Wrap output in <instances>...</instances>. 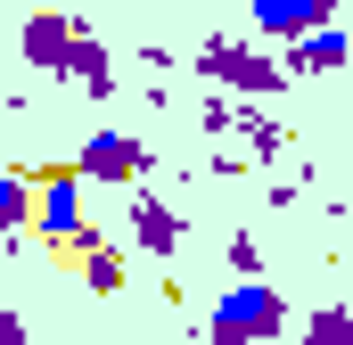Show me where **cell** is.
Instances as JSON below:
<instances>
[{
  "label": "cell",
  "instance_id": "cell-19",
  "mask_svg": "<svg viewBox=\"0 0 353 345\" xmlns=\"http://www.w3.org/2000/svg\"><path fill=\"white\" fill-rule=\"evenodd\" d=\"M329 8H353V0H329Z\"/></svg>",
  "mask_w": 353,
  "mask_h": 345
},
{
  "label": "cell",
  "instance_id": "cell-6",
  "mask_svg": "<svg viewBox=\"0 0 353 345\" xmlns=\"http://www.w3.org/2000/svg\"><path fill=\"white\" fill-rule=\"evenodd\" d=\"M181 239H189V222H181V214L157 197V189H148V181H140V189H123V247H132V255L173 263Z\"/></svg>",
  "mask_w": 353,
  "mask_h": 345
},
{
  "label": "cell",
  "instance_id": "cell-15",
  "mask_svg": "<svg viewBox=\"0 0 353 345\" xmlns=\"http://www.w3.org/2000/svg\"><path fill=\"white\" fill-rule=\"evenodd\" d=\"M304 189H312V181H304V172H279V181H271V189H263V206H296V197H304Z\"/></svg>",
  "mask_w": 353,
  "mask_h": 345
},
{
  "label": "cell",
  "instance_id": "cell-11",
  "mask_svg": "<svg viewBox=\"0 0 353 345\" xmlns=\"http://www.w3.org/2000/svg\"><path fill=\"white\" fill-rule=\"evenodd\" d=\"M296 337H304V345H353V313H345V304H312Z\"/></svg>",
  "mask_w": 353,
  "mask_h": 345
},
{
  "label": "cell",
  "instance_id": "cell-14",
  "mask_svg": "<svg viewBox=\"0 0 353 345\" xmlns=\"http://www.w3.org/2000/svg\"><path fill=\"white\" fill-rule=\"evenodd\" d=\"M230 271H239V279H263V247H255V230H230Z\"/></svg>",
  "mask_w": 353,
  "mask_h": 345
},
{
  "label": "cell",
  "instance_id": "cell-13",
  "mask_svg": "<svg viewBox=\"0 0 353 345\" xmlns=\"http://www.w3.org/2000/svg\"><path fill=\"white\" fill-rule=\"evenodd\" d=\"M239 115H247V107H239L230 90H205V99H197V124H205L214 140H230V132H239Z\"/></svg>",
  "mask_w": 353,
  "mask_h": 345
},
{
  "label": "cell",
  "instance_id": "cell-17",
  "mask_svg": "<svg viewBox=\"0 0 353 345\" xmlns=\"http://www.w3.org/2000/svg\"><path fill=\"white\" fill-rule=\"evenodd\" d=\"M337 230H345V247H353V206H337Z\"/></svg>",
  "mask_w": 353,
  "mask_h": 345
},
{
  "label": "cell",
  "instance_id": "cell-8",
  "mask_svg": "<svg viewBox=\"0 0 353 345\" xmlns=\"http://www.w3.org/2000/svg\"><path fill=\"white\" fill-rule=\"evenodd\" d=\"M353 58V41H345V25H321V33H304V41H288V83H312V75H337Z\"/></svg>",
  "mask_w": 353,
  "mask_h": 345
},
{
  "label": "cell",
  "instance_id": "cell-7",
  "mask_svg": "<svg viewBox=\"0 0 353 345\" xmlns=\"http://www.w3.org/2000/svg\"><path fill=\"white\" fill-rule=\"evenodd\" d=\"M247 17H255V33H263V41H304V33L337 25V8H329V0H247Z\"/></svg>",
  "mask_w": 353,
  "mask_h": 345
},
{
  "label": "cell",
  "instance_id": "cell-1",
  "mask_svg": "<svg viewBox=\"0 0 353 345\" xmlns=\"http://www.w3.org/2000/svg\"><path fill=\"white\" fill-rule=\"evenodd\" d=\"M25 66H41V75H58V83H83L90 99H115V66H107V41H90L83 17H58V8H41V17H25Z\"/></svg>",
  "mask_w": 353,
  "mask_h": 345
},
{
  "label": "cell",
  "instance_id": "cell-2",
  "mask_svg": "<svg viewBox=\"0 0 353 345\" xmlns=\"http://www.w3.org/2000/svg\"><path fill=\"white\" fill-rule=\"evenodd\" d=\"M288 337V296L271 279H239L222 304H205V345H271Z\"/></svg>",
  "mask_w": 353,
  "mask_h": 345
},
{
  "label": "cell",
  "instance_id": "cell-10",
  "mask_svg": "<svg viewBox=\"0 0 353 345\" xmlns=\"http://www.w3.org/2000/svg\"><path fill=\"white\" fill-rule=\"evenodd\" d=\"M74 263H83L90 296H123V288H132V247H123V239H107V247H90V255H74Z\"/></svg>",
  "mask_w": 353,
  "mask_h": 345
},
{
  "label": "cell",
  "instance_id": "cell-12",
  "mask_svg": "<svg viewBox=\"0 0 353 345\" xmlns=\"http://www.w3.org/2000/svg\"><path fill=\"white\" fill-rule=\"evenodd\" d=\"M25 222H33V181L25 172H0V239L25 230Z\"/></svg>",
  "mask_w": 353,
  "mask_h": 345
},
{
  "label": "cell",
  "instance_id": "cell-16",
  "mask_svg": "<svg viewBox=\"0 0 353 345\" xmlns=\"http://www.w3.org/2000/svg\"><path fill=\"white\" fill-rule=\"evenodd\" d=\"M0 345H33V329H25V313H17V304H0Z\"/></svg>",
  "mask_w": 353,
  "mask_h": 345
},
{
  "label": "cell",
  "instance_id": "cell-5",
  "mask_svg": "<svg viewBox=\"0 0 353 345\" xmlns=\"http://www.w3.org/2000/svg\"><path fill=\"white\" fill-rule=\"evenodd\" d=\"M66 165L83 172V181H107V189H140V181L157 172V148H148L140 132L107 124V132H90V140L74 148V157H66Z\"/></svg>",
  "mask_w": 353,
  "mask_h": 345
},
{
  "label": "cell",
  "instance_id": "cell-18",
  "mask_svg": "<svg viewBox=\"0 0 353 345\" xmlns=\"http://www.w3.org/2000/svg\"><path fill=\"white\" fill-rule=\"evenodd\" d=\"M107 345H148V337H107Z\"/></svg>",
  "mask_w": 353,
  "mask_h": 345
},
{
  "label": "cell",
  "instance_id": "cell-4",
  "mask_svg": "<svg viewBox=\"0 0 353 345\" xmlns=\"http://www.w3.org/2000/svg\"><path fill=\"white\" fill-rule=\"evenodd\" d=\"M17 172L33 181V230L50 239V255H66L83 230V172L74 165H17Z\"/></svg>",
  "mask_w": 353,
  "mask_h": 345
},
{
  "label": "cell",
  "instance_id": "cell-9",
  "mask_svg": "<svg viewBox=\"0 0 353 345\" xmlns=\"http://www.w3.org/2000/svg\"><path fill=\"white\" fill-rule=\"evenodd\" d=\"M230 140H239V157H247V172H255V165H279V157H288V124H279V115H263V107H247Z\"/></svg>",
  "mask_w": 353,
  "mask_h": 345
},
{
  "label": "cell",
  "instance_id": "cell-3",
  "mask_svg": "<svg viewBox=\"0 0 353 345\" xmlns=\"http://www.w3.org/2000/svg\"><path fill=\"white\" fill-rule=\"evenodd\" d=\"M197 75H205L214 90H230L239 107H247V99H279V90H288L279 50H247V41H222V33H214V41H197Z\"/></svg>",
  "mask_w": 353,
  "mask_h": 345
}]
</instances>
